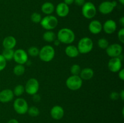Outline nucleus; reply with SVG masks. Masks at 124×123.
I'll use <instances>...</instances> for the list:
<instances>
[{
  "label": "nucleus",
  "mask_w": 124,
  "mask_h": 123,
  "mask_svg": "<svg viewBox=\"0 0 124 123\" xmlns=\"http://www.w3.org/2000/svg\"><path fill=\"white\" fill-rule=\"evenodd\" d=\"M57 39L59 40L61 43L70 45L75 41V34L69 28H62L58 31Z\"/></svg>",
  "instance_id": "nucleus-1"
},
{
  "label": "nucleus",
  "mask_w": 124,
  "mask_h": 123,
  "mask_svg": "<svg viewBox=\"0 0 124 123\" xmlns=\"http://www.w3.org/2000/svg\"><path fill=\"white\" fill-rule=\"evenodd\" d=\"M38 56L42 62H49L52 61L55 56V49L52 46L46 45L39 49Z\"/></svg>",
  "instance_id": "nucleus-2"
},
{
  "label": "nucleus",
  "mask_w": 124,
  "mask_h": 123,
  "mask_svg": "<svg viewBox=\"0 0 124 123\" xmlns=\"http://www.w3.org/2000/svg\"><path fill=\"white\" fill-rule=\"evenodd\" d=\"M77 48L79 54H88L92 51L93 48V42L90 37H84L79 41Z\"/></svg>",
  "instance_id": "nucleus-3"
},
{
  "label": "nucleus",
  "mask_w": 124,
  "mask_h": 123,
  "mask_svg": "<svg viewBox=\"0 0 124 123\" xmlns=\"http://www.w3.org/2000/svg\"><path fill=\"white\" fill-rule=\"evenodd\" d=\"M41 27L46 30H52L56 28L58 25V20L56 17L50 14L42 18L40 22Z\"/></svg>",
  "instance_id": "nucleus-4"
},
{
  "label": "nucleus",
  "mask_w": 124,
  "mask_h": 123,
  "mask_svg": "<svg viewBox=\"0 0 124 123\" xmlns=\"http://www.w3.org/2000/svg\"><path fill=\"white\" fill-rule=\"evenodd\" d=\"M65 84L68 89L75 91V90H79L82 87L83 81L79 75H71L66 80Z\"/></svg>",
  "instance_id": "nucleus-5"
},
{
  "label": "nucleus",
  "mask_w": 124,
  "mask_h": 123,
  "mask_svg": "<svg viewBox=\"0 0 124 123\" xmlns=\"http://www.w3.org/2000/svg\"><path fill=\"white\" fill-rule=\"evenodd\" d=\"M97 10L94 4L92 2H85L82 6V14L85 18L90 19L96 14Z\"/></svg>",
  "instance_id": "nucleus-6"
},
{
  "label": "nucleus",
  "mask_w": 124,
  "mask_h": 123,
  "mask_svg": "<svg viewBox=\"0 0 124 123\" xmlns=\"http://www.w3.org/2000/svg\"><path fill=\"white\" fill-rule=\"evenodd\" d=\"M13 109L18 114L24 115L27 112L29 105L25 99L19 97L14 101Z\"/></svg>",
  "instance_id": "nucleus-7"
},
{
  "label": "nucleus",
  "mask_w": 124,
  "mask_h": 123,
  "mask_svg": "<svg viewBox=\"0 0 124 123\" xmlns=\"http://www.w3.org/2000/svg\"><path fill=\"white\" fill-rule=\"evenodd\" d=\"M25 92L30 95L37 94L39 89V83L38 80L35 78H31L26 82L24 86Z\"/></svg>",
  "instance_id": "nucleus-8"
},
{
  "label": "nucleus",
  "mask_w": 124,
  "mask_h": 123,
  "mask_svg": "<svg viewBox=\"0 0 124 123\" xmlns=\"http://www.w3.org/2000/svg\"><path fill=\"white\" fill-rule=\"evenodd\" d=\"M117 6L116 1H104L99 6L98 9L102 14H108L113 11L114 8Z\"/></svg>",
  "instance_id": "nucleus-9"
},
{
  "label": "nucleus",
  "mask_w": 124,
  "mask_h": 123,
  "mask_svg": "<svg viewBox=\"0 0 124 123\" xmlns=\"http://www.w3.org/2000/svg\"><path fill=\"white\" fill-rule=\"evenodd\" d=\"M123 51V48L119 43H113L109 45L106 49L107 54L111 58L117 57L121 55Z\"/></svg>",
  "instance_id": "nucleus-10"
},
{
  "label": "nucleus",
  "mask_w": 124,
  "mask_h": 123,
  "mask_svg": "<svg viewBox=\"0 0 124 123\" xmlns=\"http://www.w3.org/2000/svg\"><path fill=\"white\" fill-rule=\"evenodd\" d=\"M13 60L17 64L24 65L29 60L27 53L24 49H18L14 51Z\"/></svg>",
  "instance_id": "nucleus-11"
},
{
  "label": "nucleus",
  "mask_w": 124,
  "mask_h": 123,
  "mask_svg": "<svg viewBox=\"0 0 124 123\" xmlns=\"http://www.w3.org/2000/svg\"><path fill=\"white\" fill-rule=\"evenodd\" d=\"M122 60L119 57H113L110 59L108 63V68L111 72L116 73L122 69Z\"/></svg>",
  "instance_id": "nucleus-12"
},
{
  "label": "nucleus",
  "mask_w": 124,
  "mask_h": 123,
  "mask_svg": "<svg viewBox=\"0 0 124 123\" xmlns=\"http://www.w3.org/2000/svg\"><path fill=\"white\" fill-rule=\"evenodd\" d=\"M117 29V24L113 19L106 20L102 25V30L108 34H111L116 31Z\"/></svg>",
  "instance_id": "nucleus-13"
},
{
  "label": "nucleus",
  "mask_w": 124,
  "mask_h": 123,
  "mask_svg": "<svg viewBox=\"0 0 124 123\" xmlns=\"http://www.w3.org/2000/svg\"><path fill=\"white\" fill-rule=\"evenodd\" d=\"M14 97L13 90L10 89H6L0 92V102L7 103L13 100Z\"/></svg>",
  "instance_id": "nucleus-14"
},
{
  "label": "nucleus",
  "mask_w": 124,
  "mask_h": 123,
  "mask_svg": "<svg viewBox=\"0 0 124 123\" xmlns=\"http://www.w3.org/2000/svg\"><path fill=\"white\" fill-rule=\"evenodd\" d=\"M50 115L55 120H60L64 115V110L62 107L59 105L54 106L50 110Z\"/></svg>",
  "instance_id": "nucleus-15"
},
{
  "label": "nucleus",
  "mask_w": 124,
  "mask_h": 123,
  "mask_svg": "<svg viewBox=\"0 0 124 123\" xmlns=\"http://www.w3.org/2000/svg\"><path fill=\"white\" fill-rule=\"evenodd\" d=\"M88 30L93 34H98L102 30V24L98 20H92L88 25Z\"/></svg>",
  "instance_id": "nucleus-16"
},
{
  "label": "nucleus",
  "mask_w": 124,
  "mask_h": 123,
  "mask_svg": "<svg viewBox=\"0 0 124 123\" xmlns=\"http://www.w3.org/2000/svg\"><path fill=\"white\" fill-rule=\"evenodd\" d=\"M70 12V8L68 5L63 2H60L58 4L56 8V13L58 16L61 18L66 17L69 14Z\"/></svg>",
  "instance_id": "nucleus-17"
},
{
  "label": "nucleus",
  "mask_w": 124,
  "mask_h": 123,
  "mask_svg": "<svg viewBox=\"0 0 124 123\" xmlns=\"http://www.w3.org/2000/svg\"><path fill=\"white\" fill-rule=\"evenodd\" d=\"M16 45V39L12 36H8L5 37L2 41V46L5 49H12Z\"/></svg>",
  "instance_id": "nucleus-18"
},
{
  "label": "nucleus",
  "mask_w": 124,
  "mask_h": 123,
  "mask_svg": "<svg viewBox=\"0 0 124 123\" xmlns=\"http://www.w3.org/2000/svg\"><path fill=\"white\" fill-rule=\"evenodd\" d=\"M94 71L90 68H85L81 69L79 74V77L82 80H89L92 79L94 76Z\"/></svg>",
  "instance_id": "nucleus-19"
},
{
  "label": "nucleus",
  "mask_w": 124,
  "mask_h": 123,
  "mask_svg": "<svg viewBox=\"0 0 124 123\" xmlns=\"http://www.w3.org/2000/svg\"><path fill=\"white\" fill-rule=\"evenodd\" d=\"M65 54L70 58L77 57L79 54L77 47L73 45H69L65 49Z\"/></svg>",
  "instance_id": "nucleus-20"
},
{
  "label": "nucleus",
  "mask_w": 124,
  "mask_h": 123,
  "mask_svg": "<svg viewBox=\"0 0 124 123\" xmlns=\"http://www.w3.org/2000/svg\"><path fill=\"white\" fill-rule=\"evenodd\" d=\"M55 7L54 4L50 2H46L41 6V11L46 15L52 14L54 12Z\"/></svg>",
  "instance_id": "nucleus-21"
},
{
  "label": "nucleus",
  "mask_w": 124,
  "mask_h": 123,
  "mask_svg": "<svg viewBox=\"0 0 124 123\" xmlns=\"http://www.w3.org/2000/svg\"><path fill=\"white\" fill-rule=\"evenodd\" d=\"M42 37L46 42H53L56 39V34L52 30H47L43 34Z\"/></svg>",
  "instance_id": "nucleus-22"
},
{
  "label": "nucleus",
  "mask_w": 124,
  "mask_h": 123,
  "mask_svg": "<svg viewBox=\"0 0 124 123\" xmlns=\"http://www.w3.org/2000/svg\"><path fill=\"white\" fill-rule=\"evenodd\" d=\"M2 55L6 60H11L13 59L14 50L12 49H5L4 48L2 52Z\"/></svg>",
  "instance_id": "nucleus-23"
},
{
  "label": "nucleus",
  "mask_w": 124,
  "mask_h": 123,
  "mask_svg": "<svg viewBox=\"0 0 124 123\" xmlns=\"http://www.w3.org/2000/svg\"><path fill=\"white\" fill-rule=\"evenodd\" d=\"M25 71V68L23 65L17 64L13 68V72L14 74L16 76H21L24 74Z\"/></svg>",
  "instance_id": "nucleus-24"
},
{
  "label": "nucleus",
  "mask_w": 124,
  "mask_h": 123,
  "mask_svg": "<svg viewBox=\"0 0 124 123\" xmlns=\"http://www.w3.org/2000/svg\"><path fill=\"white\" fill-rule=\"evenodd\" d=\"M24 92H25L24 86L22 85V84H18L17 86H16L13 90L14 96H16L18 97L21 96L24 94Z\"/></svg>",
  "instance_id": "nucleus-25"
},
{
  "label": "nucleus",
  "mask_w": 124,
  "mask_h": 123,
  "mask_svg": "<svg viewBox=\"0 0 124 123\" xmlns=\"http://www.w3.org/2000/svg\"><path fill=\"white\" fill-rule=\"evenodd\" d=\"M28 114L29 115V116L31 117H36L39 115L40 112L39 109L37 107H35V106H31V107H29L28 109L27 112Z\"/></svg>",
  "instance_id": "nucleus-26"
},
{
  "label": "nucleus",
  "mask_w": 124,
  "mask_h": 123,
  "mask_svg": "<svg viewBox=\"0 0 124 123\" xmlns=\"http://www.w3.org/2000/svg\"><path fill=\"white\" fill-rule=\"evenodd\" d=\"M108 45L109 42L107 39L101 38L98 41V46L101 49H106Z\"/></svg>",
  "instance_id": "nucleus-27"
},
{
  "label": "nucleus",
  "mask_w": 124,
  "mask_h": 123,
  "mask_svg": "<svg viewBox=\"0 0 124 123\" xmlns=\"http://www.w3.org/2000/svg\"><path fill=\"white\" fill-rule=\"evenodd\" d=\"M81 71V66L78 64H74L70 68V72L73 75H79Z\"/></svg>",
  "instance_id": "nucleus-28"
},
{
  "label": "nucleus",
  "mask_w": 124,
  "mask_h": 123,
  "mask_svg": "<svg viewBox=\"0 0 124 123\" xmlns=\"http://www.w3.org/2000/svg\"><path fill=\"white\" fill-rule=\"evenodd\" d=\"M39 52V49L37 47H35V46H32V47H30L28 49L27 54L30 56L33 57H35L38 55Z\"/></svg>",
  "instance_id": "nucleus-29"
},
{
  "label": "nucleus",
  "mask_w": 124,
  "mask_h": 123,
  "mask_svg": "<svg viewBox=\"0 0 124 123\" xmlns=\"http://www.w3.org/2000/svg\"><path fill=\"white\" fill-rule=\"evenodd\" d=\"M30 19H31V21L35 24H39L41 21L42 16H41L40 13H37V12H34L31 14Z\"/></svg>",
  "instance_id": "nucleus-30"
},
{
  "label": "nucleus",
  "mask_w": 124,
  "mask_h": 123,
  "mask_svg": "<svg viewBox=\"0 0 124 123\" xmlns=\"http://www.w3.org/2000/svg\"><path fill=\"white\" fill-rule=\"evenodd\" d=\"M7 65V60L4 58L2 54H0V71L4 69Z\"/></svg>",
  "instance_id": "nucleus-31"
},
{
  "label": "nucleus",
  "mask_w": 124,
  "mask_h": 123,
  "mask_svg": "<svg viewBox=\"0 0 124 123\" xmlns=\"http://www.w3.org/2000/svg\"><path fill=\"white\" fill-rule=\"evenodd\" d=\"M117 37L118 39L121 43H124V28L123 27L119 30L117 33Z\"/></svg>",
  "instance_id": "nucleus-32"
},
{
  "label": "nucleus",
  "mask_w": 124,
  "mask_h": 123,
  "mask_svg": "<svg viewBox=\"0 0 124 123\" xmlns=\"http://www.w3.org/2000/svg\"><path fill=\"white\" fill-rule=\"evenodd\" d=\"M110 98L111 100H112L113 101H116V100H118L119 98V94L117 92L113 91L112 92H111V94H110Z\"/></svg>",
  "instance_id": "nucleus-33"
},
{
  "label": "nucleus",
  "mask_w": 124,
  "mask_h": 123,
  "mask_svg": "<svg viewBox=\"0 0 124 123\" xmlns=\"http://www.w3.org/2000/svg\"><path fill=\"white\" fill-rule=\"evenodd\" d=\"M32 99H33V101L35 102H38L41 101V97L39 94H36L35 95H32Z\"/></svg>",
  "instance_id": "nucleus-34"
},
{
  "label": "nucleus",
  "mask_w": 124,
  "mask_h": 123,
  "mask_svg": "<svg viewBox=\"0 0 124 123\" xmlns=\"http://www.w3.org/2000/svg\"><path fill=\"white\" fill-rule=\"evenodd\" d=\"M85 2V0H74V3L78 6H82Z\"/></svg>",
  "instance_id": "nucleus-35"
},
{
  "label": "nucleus",
  "mask_w": 124,
  "mask_h": 123,
  "mask_svg": "<svg viewBox=\"0 0 124 123\" xmlns=\"http://www.w3.org/2000/svg\"><path fill=\"white\" fill-rule=\"evenodd\" d=\"M118 75L119 78L121 80H124V69H121L119 71Z\"/></svg>",
  "instance_id": "nucleus-36"
},
{
  "label": "nucleus",
  "mask_w": 124,
  "mask_h": 123,
  "mask_svg": "<svg viewBox=\"0 0 124 123\" xmlns=\"http://www.w3.org/2000/svg\"><path fill=\"white\" fill-rule=\"evenodd\" d=\"M64 2L68 6H69V5H71L73 3H74V0H64Z\"/></svg>",
  "instance_id": "nucleus-37"
},
{
  "label": "nucleus",
  "mask_w": 124,
  "mask_h": 123,
  "mask_svg": "<svg viewBox=\"0 0 124 123\" xmlns=\"http://www.w3.org/2000/svg\"><path fill=\"white\" fill-rule=\"evenodd\" d=\"M119 97L121 98V100H122V101H124V90H121V92L119 93Z\"/></svg>",
  "instance_id": "nucleus-38"
},
{
  "label": "nucleus",
  "mask_w": 124,
  "mask_h": 123,
  "mask_svg": "<svg viewBox=\"0 0 124 123\" xmlns=\"http://www.w3.org/2000/svg\"><path fill=\"white\" fill-rule=\"evenodd\" d=\"M7 123H19L17 119H11L7 122Z\"/></svg>",
  "instance_id": "nucleus-39"
},
{
  "label": "nucleus",
  "mask_w": 124,
  "mask_h": 123,
  "mask_svg": "<svg viewBox=\"0 0 124 123\" xmlns=\"http://www.w3.org/2000/svg\"><path fill=\"white\" fill-rule=\"evenodd\" d=\"M119 23L120 24H121V26H122V27H124V16H122V18L119 19Z\"/></svg>",
  "instance_id": "nucleus-40"
},
{
  "label": "nucleus",
  "mask_w": 124,
  "mask_h": 123,
  "mask_svg": "<svg viewBox=\"0 0 124 123\" xmlns=\"http://www.w3.org/2000/svg\"><path fill=\"white\" fill-rule=\"evenodd\" d=\"M53 42H54V45L55 46H56V47H58V46H59V45L61 44V42H59V41L58 39H56L55 40H54V41H53Z\"/></svg>",
  "instance_id": "nucleus-41"
},
{
  "label": "nucleus",
  "mask_w": 124,
  "mask_h": 123,
  "mask_svg": "<svg viewBox=\"0 0 124 123\" xmlns=\"http://www.w3.org/2000/svg\"><path fill=\"white\" fill-rule=\"evenodd\" d=\"M119 1L120 3H121V4L122 5L124 4V0H119Z\"/></svg>",
  "instance_id": "nucleus-42"
}]
</instances>
